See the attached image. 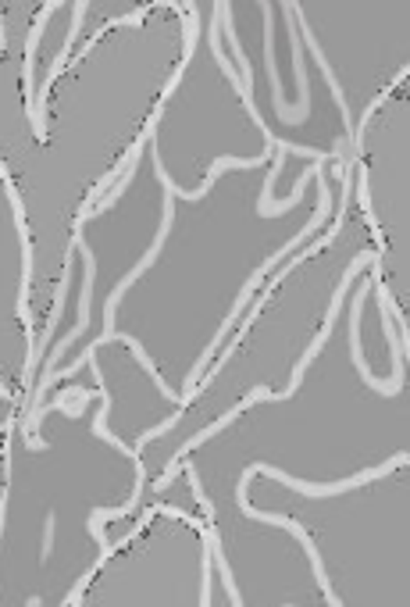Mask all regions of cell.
Returning a JSON list of instances; mask_svg holds the SVG:
<instances>
[{"mask_svg": "<svg viewBox=\"0 0 410 607\" xmlns=\"http://www.w3.org/2000/svg\"><path fill=\"white\" fill-rule=\"evenodd\" d=\"M207 536V525H204ZM200 607H211V540H207V554H204V583H200Z\"/></svg>", "mask_w": 410, "mask_h": 607, "instance_id": "6da1fadb", "label": "cell"}, {"mask_svg": "<svg viewBox=\"0 0 410 607\" xmlns=\"http://www.w3.org/2000/svg\"><path fill=\"white\" fill-rule=\"evenodd\" d=\"M54 529H57V518L47 515V525H43V561H47L50 550H54Z\"/></svg>", "mask_w": 410, "mask_h": 607, "instance_id": "7a4b0ae2", "label": "cell"}]
</instances>
